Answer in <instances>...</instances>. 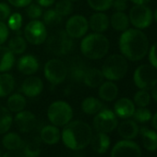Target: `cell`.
<instances>
[{
	"label": "cell",
	"instance_id": "1",
	"mask_svg": "<svg viewBox=\"0 0 157 157\" xmlns=\"http://www.w3.org/2000/svg\"><path fill=\"white\" fill-rule=\"evenodd\" d=\"M149 40L147 35L139 29H128L119 38V50L128 60L140 61L145 57L149 51Z\"/></svg>",
	"mask_w": 157,
	"mask_h": 157
},
{
	"label": "cell",
	"instance_id": "2",
	"mask_svg": "<svg viewBox=\"0 0 157 157\" xmlns=\"http://www.w3.org/2000/svg\"><path fill=\"white\" fill-rule=\"evenodd\" d=\"M93 135L92 128L88 123L82 120H74L64 126L61 138L67 148L78 151L90 144Z\"/></svg>",
	"mask_w": 157,
	"mask_h": 157
},
{
	"label": "cell",
	"instance_id": "3",
	"mask_svg": "<svg viewBox=\"0 0 157 157\" xmlns=\"http://www.w3.org/2000/svg\"><path fill=\"white\" fill-rule=\"evenodd\" d=\"M110 48V43L103 33H93L83 37L81 42V51L82 55L92 60L105 57Z\"/></svg>",
	"mask_w": 157,
	"mask_h": 157
},
{
	"label": "cell",
	"instance_id": "4",
	"mask_svg": "<svg viewBox=\"0 0 157 157\" xmlns=\"http://www.w3.org/2000/svg\"><path fill=\"white\" fill-rule=\"evenodd\" d=\"M128 67L127 59L122 55L114 54L105 59L101 70L107 81L117 82L126 76Z\"/></svg>",
	"mask_w": 157,
	"mask_h": 157
},
{
	"label": "cell",
	"instance_id": "5",
	"mask_svg": "<svg viewBox=\"0 0 157 157\" xmlns=\"http://www.w3.org/2000/svg\"><path fill=\"white\" fill-rule=\"evenodd\" d=\"M49 121L56 127H64L71 121L73 110L68 103L65 101H56L52 103L47 110Z\"/></svg>",
	"mask_w": 157,
	"mask_h": 157
},
{
	"label": "cell",
	"instance_id": "6",
	"mask_svg": "<svg viewBox=\"0 0 157 157\" xmlns=\"http://www.w3.org/2000/svg\"><path fill=\"white\" fill-rule=\"evenodd\" d=\"M133 81L140 90L150 91L157 84V71L151 65H140L134 71Z\"/></svg>",
	"mask_w": 157,
	"mask_h": 157
},
{
	"label": "cell",
	"instance_id": "7",
	"mask_svg": "<svg viewBox=\"0 0 157 157\" xmlns=\"http://www.w3.org/2000/svg\"><path fill=\"white\" fill-rule=\"evenodd\" d=\"M44 74L49 83L52 85H59L65 82L67 77V67L62 60L53 58L45 63Z\"/></svg>",
	"mask_w": 157,
	"mask_h": 157
},
{
	"label": "cell",
	"instance_id": "8",
	"mask_svg": "<svg viewBox=\"0 0 157 157\" xmlns=\"http://www.w3.org/2000/svg\"><path fill=\"white\" fill-rule=\"evenodd\" d=\"M48 50L56 56H64L73 49V39L65 30L58 31L46 39Z\"/></svg>",
	"mask_w": 157,
	"mask_h": 157
},
{
	"label": "cell",
	"instance_id": "9",
	"mask_svg": "<svg viewBox=\"0 0 157 157\" xmlns=\"http://www.w3.org/2000/svg\"><path fill=\"white\" fill-rule=\"evenodd\" d=\"M24 38L33 45H40L46 42L47 30L44 23L39 20H32L24 28Z\"/></svg>",
	"mask_w": 157,
	"mask_h": 157
},
{
	"label": "cell",
	"instance_id": "10",
	"mask_svg": "<svg viewBox=\"0 0 157 157\" xmlns=\"http://www.w3.org/2000/svg\"><path fill=\"white\" fill-rule=\"evenodd\" d=\"M129 22L139 30H143L148 28L152 21L153 15L149 7L135 5L129 11L128 14Z\"/></svg>",
	"mask_w": 157,
	"mask_h": 157
},
{
	"label": "cell",
	"instance_id": "11",
	"mask_svg": "<svg viewBox=\"0 0 157 157\" xmlns=\"http://www.w3.org/2000/svg\"><path fill=\"white\" fill-rule=\"evenodd\" d=\"M94 126L97 131L109 133L118 126V120L116 114L107 108H103L94 118Z\"/></svg>",
	"mask_w": 157,
	"mask_h": 157
},
{
	"label": "cell",
	"instance_id": "12",
	"mask_svg": "<svg viewBox=\"0 0 157 157\" xmlns=\"http://www.w3.org/2000/svg\"><path fill=\"white\" fill-rule=\"evenodd\" d=\"M89 30V21L82 15L71 16L66 22L65 31L72 39L84 37Z\"/></svg>",
	"mask_w": 157,
	"mask_h": 157
},
{
	"label": "cell",
	"instance_id": "13",
	"mask_svg": "<svg viewBox=\"0 0 157 157\" xmlns=\"http://www.w3.org/2000/svg\"><path fill=\"white\" fill-rule=\"evenodd\" d=\"M111 157H141V151L136 142L131 140H123L113 147Z\"/></svg>",
	"mask_w": 157,
	"mask_h": 157
},
{
	"label": "cell",
	"instance_id": "14",
	"mask_svg": "<svg viewBox=\"0 0 157 157\" xmlns=\"http://www.w3.org/2000/svg\"><path fill=\"white\" fill-rule=\"evenodd\" d=\"M14 123L16 125V128L23 133H27L32 131L37 123L36 117L33 113L26 110H22L15 116Z\"/></svg>",
	"mask_w": 157,
	"mask_h": 157
},
{
	"label": "cell",
	"instance_id": "15",
	"mask_svg": "<svg viewBox=\"0 0 157 157\" xmlns=\"http://www.w3.org/2000/svg\"><path fill=\"white\" fill-rule=\"evenodd\" d=\"M44 90V82L39 77L36 76H29L25 78L22 85H21V92L23 95L34 98L38 96Z\"/></svg>",
	"mask_w": 157,
	"mask_h": 157
},
{
	"label": "cell",
	"instance_id": "16",
	"mask_svg": "<svg viewBox=\"0 0 157 157\" xmlns=\"http://www.w3.org/2000/svg\"><path fill=\"white\" fill-rule=\"evenodd\" d=\"M18 69L23 75L31 76L35 74L39 69L38 59L33 55H24L17 62Z\"/></svg>",
	"mask_w": 157,
	"mask_h": 157
},
{
	"label": "cell",
	"instance_id": "17",
	"mask_svg": "<svg viewBox=\"0 0 157 157\" xmlns=\"http://www.w3.org/2000/svg\"><path fill=\"white\" fill-rule=\"evenodd\" d=\"M135 104L128 98H120L114 105V113L120 118H129L135 111Z\"/></svg>",
	"mask_w": 157,
	"mask_h": 157
},
{
	"label": "cell",
	"instance_id": "18",
	"mask_svg": "<svg viewBox=\"0 0 157 157\" xmlns=\"http://www.w3.org/2000/svg\"><path fill=\"white\" fill-rule=\"evenodd\" d=\"M88 21H89V27L91 28V30L94 33H105L110 25L109 18L104 12L96 11V13L91 16Z\"/></svg>",
	"mask_w": 157,
	"mask_h": 157
},
{
	"label": "cell",
	"instance_id": "19",
	"mask_svg": "<svg viewBox=\"0 0 157 157\" xmlns=\"http://www.w3.org/2000/svg\"><path fill=\"white\" fill-rule=\"evenodd\" d=\"M118 134L124 139V140H132L137 137L139 134L140 128L135 120L128 119L121 122L119 126L117 127Z\"/></svg>",
	"mask_w": 157,
	"mask_h": 157
},
{
	"label": "cell",
	"instance_id": "20",
	"mask_svg": "<svg viewBox=\"0 0 157 157\" xmlns=\"http://www.w3.org/2000/svg\"><path fill=\"white\" fill-rule=\"evenodd\" d=\"M104 80L105 77L101 69L95 67H90L87 68L85 72L83 83L90 88H97L104 82Z\"/></svg>",
	"mask_w": 157,
	"mask_h": 157
},
{
	"label": "cell",
	"instance_id": "21",
	"mask_svg": "<svg viewBox=\"0 0 157 157\" xmlns=\"http://www.w3.org/2000/svg\"><path fill=\"white\" fill-rule=\"evenodd\" d=\"M99 97L105 102H112L114 101L118 94V87L117 85L112 82V81H107L104 82L100 86H99Z\"/></svg>",
	"mask_w": 157,
	"mask_h": 157
},
{
	"label": "cell",
	"instance_id": "22",
	"mask_svg": "<svg viewBox=\"0 0 157 157\" xmlns=\"http://www.w3.org/2000/svg\"><path fill=\"white\" fill-rule=\"evenodd\" d=\"M90 143L95 152L103 154L106 152L110 146V138L108 137L107 133L98 131L95 135H93Z\"/></svg>",
	"mask_w": 157,
	"mask_h": 157
},
{
	"label": "cell",
	"instance_id": "23",
	"mask_svg": "<svg viewBox=\"0 0 157 157\" xmlns=\"http://www.w3.org/2000/svg\"><path fill=\"white\" fill-rule=\"evenodd\" d=\"M61 138L60 130L58 129V127L55 125H48L42 128L40 133V139L43 142L53 145L59 141Z\"/></svg>",
	"mask_w": 157,
	"mask_h": 157
},
{
	"label": "cell",
	"instance_id": "24",
	"mask_svg": "<svg viewBox=\"0 0 157 157\" xmlns=\"http://www.w3.org/2000/svg\"><path fill=\"white\" fill-rule=\"evenodd\" d=\"M15 64V55L8 46L0 45V73L8 72Z\"/></svg>",
	"mask_w": 157,
	"mask_h": 157
},
{
	"label": "cell",
	"instance_id": "25",
	"mask_svg": "<svg viewBox=\"0 0 157 157\" xmlns=\"http://www.w3.org/2000/svg\"><path fill=\"white\" fill-rule=\"evenodd\" d=\"M139 133H140L142 137V143L146 150L150 151L157 150V133L154 130H151L147 127H142L140 128Z\"/></svg>",
	"mask_w": 157,
	"mask_h": 157
},
{
	"label": "cell",
	"instance_id": "26",
	"mask_svg": "<svg viewBox=\"0 0 157 157\" xmlns=\"http://www.w3.org/2000/svg\"><path fill=\"white\" fill-rule=\"evenodd\" d=\"M15 88L14 77L7 72L0 73V97H7L11 94Z\"/></svg>",
	"mask_w": 157,
	"mask_h": 157
},
{
	"label": "cell",
	"instance_id": "27",
	"mask_svg": "<svg viewBox=\"0 0 157 157\" xmlns=\"http://www.w3.org/2000/svg\"><path fill=\"white\" fill-rule=\"evenodd\" d=\"M112 28L117 32H124L129 27V19L125 12L116 11L109 19Z\"/></svg>",
	"mask_w": 157,
	"mask_h": 157
},
{
	"label": "cell",
	"instance_id": "28",
	"mask_svg": "<svg viewBox=\"0 0 157 157\" xmlns=\"http://www.w3.org/2000/svg\"><path fill=\"white\" fill-rule=\"evenodd\" d=\"M2 143L8 151H21L24 145L21 137L15 132L7 133L3 137Z\"/></svg>",
	"mask_w": 157,
	"mask_h": 157
},
{
	"label": "cell",
	"instance_id": "29",
	"mask_svg": "<svg viewBox=\"0 0 157 157\" xmlns=\"http://www.w3.org/2000/svg\"><path fill=\"white\" fill-rule=\"evenodd\" d=\"M26 105H27L26 98L21 94H11L7 101V105H8L7 108L10 112H14V113H19L24 110Z\"/></svg>",
	"mask_w": 157,
	"mask_h": 157
},
{
	"label": "cell",
	"instance_id": "30",
	"mask_svg": "<svg viewBox=\"0 0 157 157\" xmlns=\"http://www.w3.org/2000/svg\"><path fill=\"white\" fill-rule=\"evenodd\" d=\"M104 108V105L101 100L90 96L85 98L82 103V109L87 115H96Z\"/></svg>",
	"mask_w": 157,
	"mask_h": 157
},
{
	"label": "cell",
	"instance_id": "31",
	"mask_svg": "<svg viewBox=\"0 0 157 157\" xmlns=\"http://www.w3.org/2000/svg\"><path fill=\"white\" fill-rule=\"evenodd\" d=\"M23 154L26 157H39L41 154V141L37 138H33L23 145Z\"/></svg>",
	"mask_w": 157,
	"mask_h": 157
},
{
	"label": "cell",
	"instance_id": "32",
	"mask_svg": "<svg viewBox=\"0 0 157 157\" xmlns=\"http://www.w3.org/2000/svg\"><path fill=\"white\" fill-rule=\"evenodd\" d=\"M27 43L28 42L23 36L18 34L9 41L8 47L14 55H21L27 49Z\"/></svg>",
	"mask_w": 157,
	"mask_h": 157
},
{
	"label": "cell",
	"instance_id": "33",
	"mask_svg": "<svg viewBox=\"0 0 157 157\" xmlns=\"http://www.w3.org/2000/svg\"><path fill=\"white\" fill-rule=\"evenodd\" d=\"M12 123L13 118L10 111L7 107L0 105V134L8 132Z\"/></svg>",
	"mask_w": 157,
	"mask_h": 157
},
{
	"label": "cell",
	"instance_id": "34",
	"mask_svg": "<svg viewBox=\"0 0 157 157\" xmlns=\"http://www.w3.org/2000/svg\"><path fill=\"white\" fill-rule=\"evenodd\" d=\"M42 19H43L42 21L44 23L45 26L56 27V26H58L59 24H61L63 17H61L55 10L50 9V10L44 11V13L42 15Z\"/></svg>",
	"mask_w": 157,
	"mask_h": 157
},
{
	"label": "cell",
	"instance_id": "35",
	"mask_svg": "<svg viewBox=\"0 0 157 157\" xmlns=\"http://www.w3.org/2000/svg\"><path fill=\"white\" fill-rule=\"evenodd\" d=\"M61 17L68 16L73 11V3L70 0H57L54 9Z\"/></svg>",
	"mask_w": 157,
	"mask_h": 157
},
{
	"label": "cell",
	"instance_id": "36",
	"mask_svg": "<svg viewBox=\"0 0 157 157\" xmlns=\"http://www.w3.org/2000/svg\"><path fill=\"white\" fill-rule=\"evenodd\" d=\"M86 70L87 68H85V67L82 64H76L72 66L70 69V74H69L70 78L77 83L83 82V78H84Z\"/></svg>",
	"mask_w": 157,
	"mask_h": 157
},
{
	"label": "cell",
	"instance_id": "37",
	"mask_svg": "<svg viewBox=\"0 0 157 157\" xmlns=\"http://www.w3.org/2000/svg\"><path fill=\"white\" fill-rule=\"evenodd\" d=\"M114 0H87L91 9L98 12H104L112 8Z\"/></svg>",
	"mask_w": 157,
	"mask_h": 157
},
{
	"label": "cell",
	"instance_id": "38",
	"mask_svg": "<svg viewBox=\"0 0 157 157\" xmlns=\"http://www.w3.org/2000/svg\"><path fill=\"white\" fill-rule=\"evenodd\" d=\"M151 94L148 93V91L145 90H140L134 94V104L138 105L139 107H146L149 105L151 102Z\"/></svg>",
	"mask_w": 157,
	"mask_h": 157
},
{
	"label": "cell",
	"instance_id": "39",
	"mask_svg": "<svg viewBox=\"0 0 157 157\" xmlns=\"http://www.w3.org/2000/svg\"><path fill=\"white\" fill-rule=\"evenodd\" d=\"M22 16L21 13H13L10 14V18L8 19V27L10 30L14 32H19L22 27Z\"/></svg>",
	"mask_w": 157,
	"mask_h": 157
},
{
	"label": "cell",
	"instance_id": "40",
	"mask_svg": "<svg viewBox=\"0 0 157 157\" xmlns=\"http://www.w3.org/2000/svg\"><path fill=\"white\" fill-rule=\"evenodd\" d=\"M132 117L135 121L140 122V123L147 122V121L151 120L152 117L151 111L149 109H147L146 107H140L138 109H135Z\"/></svg>",
	"mask_w": 157,
	"mask_h": 157
},
{
	"label": "cell",
	"instance_id": "41",
	"mask_svg": "<svg viewBox=\"0 0 157 157\" xmlns=\"http://www.w3.org/2000/svg\"><path fill=\"white\" fill-rule=\"evenodd\" d=\"M43 13H44L43 8L37 3L36 4L31 3L29 6L26 7V14L31 20H39L40 18H42Z\"/></svg>",
	"mask_w": 157,
	"mask_h": 157
},
{
	"label": "cell",
	"instance_id": "42",
	"mask_svg": "<svg viewBox=\"0 0 157 157\" xmlns=\"http://www.w3.org/2000/svg\"><path fill=\"white\" fill-rule=\"evenodd\" d=\"M149 61L150 64L157 69V42H155L151 48H149Z\"/></svg>",
	"mask_w": 157,
	"mask_h": 157
},
{
	"label": "cell",
	"instance_id": "43",
	"mask_svg": "<svg viewBox=\"0 0 157 157\" xmlns=\"http://www.w3.org/2000/svg\"><path fill=\"white\" fill-rule=\"evenodd\" d=\"M11 14L10 7L4 2H0V21H6Z\"/></svg>",
	"mask_w": 157,
	"mask_h": 157
},
{
	"label": "cell",
	"instance_id": "44",
	"mask_svg": "<svg viewBox=\"0 0 157 157\" xmlns=\"http://www.w3.org/2000/svg\"><path fill=\"white\" fill-rule=\"evenodd\" d=\"M10 29L4 21H0V45H3L10 35Z\"/></svg>",
	"mask_w": 157,
	"mask_h": 157
},
{
	"label": "cell",
	"instance_id": "45",
	"mask_svg": "<svg viewBox=\"0 0 157 157\" xmlns=\"http://www.w3.org/2000/svg\"><path fill=\"white\" fill-rule=\"evenodd\" d=\"M128 2L129 0H114L112 7L116 11L124 12L128 7Z\"/></svg>",
	"mask_w": 157,
	"mask_h": 157
},
{
	"label": "cell",
	"instance_id": "46",
	"mask_svg": "<svg viewBox=\"0 0 157 157\" xmlns=\"http://www.w3.org/2000/svg\"><path fill=\"white\" fill-rule=\"evenodd\" d=\"M8 1L11 6L19 9L26 8L31 3H33V0H8Z\"/></svg>",
	"mask_w": 157,
	"mask_h": 157
},
{
	"label": "cell",
	"instance_id": "47",
	"mask_svg": "<svg viewBox=\"0 0 157 157\" xmlns=\"http://www.w3.org/2000/svg\"><path fill=\"white\" fill-rule=\"evenodd\" d=\"M35 1L42 8H49L56 3V0H35Z\"/></svg>",
	"mask_w": 157,
	"mask_h": 157
},
{
	"label": "cell",
	"instance_id": "48",
	"mask_svg": "<svg viewBox=\"0 0 157 157\" xmlns=\"http://www.w3.org/2000/svg\"><path fill=\"white\" fill-rule=\"evenodd\" d=\"M2 157H26L23 152H21L20 151H9L5 154H3Z\"/></svg>",
	"mask_w": 157,
	"mask_h": 157
},
{
	"label": "cell",
	"instance_id": "49",
	"mask_svg": "<svg viewBox=\"0 0 157 157\" xmlns=\"http://www.w3.org/2000/svg\"><path fill=\"white\" fill-rule=\"evenodd\" d=\"M130 2L133 3L134 5H138V6H145L147 5L150 0H130Z\"/></svg>",
	"mask_w": 157,
	"mask_h": 157
},
{
	"label": "cell",
	"instance_id": "50",
	"mask_svg": "<svg viewBox=\"0 0 157 157\" xmlns=\"http://www.w3.org/2000/svg\"><path fill=\"white\" fill-rule=\"evenodd\" d=\"M151 97H152V99L157 102V84L151 89Z\"/></svg>",
	"mask_w": 157,
	"mask_h": 157
},
{
	"label": "cell",
	"instance_id": "51",
	"mask_svg": "<svg viewBox=\"0 0 157 157\" xmlns=\"http://www.w3.org/2000/svg\"><path fill=\"white\" fill-rule=\"evenodd\" d=\"M151 118H152V120H151V122H152V127L157 130V112L153 115V117H152Z\"/></svg>",
	"mask_w": 157,
	"mask_h": 157
},
{
	"label": "cell",
	"instance_id": "52",
	"mask_svg": "<svg viewBox=\"0 0 157 157\" xmlns=\"http://www.w3.org/2000/svg\"><path fill=\"white\" fill-rule=\"evenodd\" d=\"M153 19H154V21L157 22V10L154 11V14H153Z\"/></svg>",
	"mask_w": 157,
	"mask_h": 157
},
{
	"label": "cell",
	"instance_id": "53",
	"mask_svg": "<svg viewBox=\"0 0 157 157\" xmlns=\"http://www.w3.org/2000/svg\"><path fill=\"white\" fill-rule=\"evenodd\" d=\"M3 156V154H2V151L0 150V157H2Z\"/></svg>",
	"mask_w": 157,
	"mask_h": 157
},
{
	"label": "cell",
	"instance_id": "54",
	"mask_svg": "<svg viewBox=\"0 0 157 157\" xmlns=\"http://www.w3.org/2000/svg\"><path fill=\"white\" fill-rule=\"evenodd\" d=\"M70 1H72V2H73V1H78V0H70Z\"/></svg>",
	"mask_w": 157,
	"mask_h": 157
}]
</instances>
